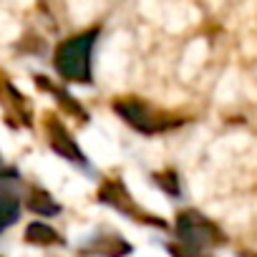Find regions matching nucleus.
Masks as SVG:
<instances>
[{
  "instance_id": "obj_5",
  "label": "nucleus",
  "mask_w": 257,
  "mask_h": 257,
  "mask_svg": "<svg viewBox=\"0 0 257 257\" xmlns=\"http://www.w3.org/2000/svg\"><path fill=\"white\" fill-rule=\"evenodd\" d=\"M46 137L51 142V149L58 157H66L68 162H76V164H86V157H83L81 147L73 142V137L66 132V126L56 116H46Z\"/></svg>"
},
{
  "instance_id": "obj_1",
  "label": "nucleus",
  "mask_w": 257,
  "mask_h": 257,
  "mask_svg": "<svg viewBox=\"0 0 257 257\" xmlns=\"http://www.w3.org/2000/svg\"><path fill=\"white\" fill-rule=\"evenodd\" d=\"M98 31H86L81 36H71L56 48V71L66 81L88 83L91 81V51L96 43Z\"/></svg>"
},
{
  "instance_id": "obj_3",
  "label": "nucleus",
  "mask_w": 257,
  "mask_h": 257,
  "mask_svg": "<svg viewBox=\"0 0 257 257\" xmlns=\"http://www.w3.org/2000/svg\"><path fill=\"white\" fill-rule=\"evenodd\" d=\"M113 111L128 126H134L137 132H142V134H159V132H164V128L177 123V121H169L167 116L157 113L154 108H149V103L137 101V98H121V101H116Z\"/></svg>"
},
{
  "instance_id": "obj_9",
  "label": "nucleus",
  "mask_w": 257,
  "mask_h": 257,
  "mask_svg": "<svg viewBox=\"0 0 257 257\" xmlns=\"http://www.w3.org/2000/svg\"><path fill=\"white\" fill-rule=\"evenodd\" d=\"M157 182L169 192V194H179V184H177V177L169 172V174H157Z\"/></svg>"
},
{
  "instance_id": "obj_8",
  "label": "nucleus",
  "mask_w": 257,
  "mask_h": 257,
  "mask_svg": "<svg viewBox=\"0 0 257 257\" xmlns=\"http://www.w3.org/2000/svg\"><path fill=\"white\" fill-rule=\"evenodd\" d=\"M28 207H31V212H36V214H41V217H48V214H58V212H61V207L53 202V197H51L48 192H36V194L31 197Z\"/></svg>"
},
{
  "instance_id": "obj_2",
  "label": "nucleus",
  "mask_w": 257,
  "mask_h": 257,
  "mask_svg": "<svg viewBox=\"0 0 257 257\" xmlns=\"http://www.w3.org/2000/svg\"><path fill=\"white\" fill-rule=\"evenodd\" d=\"M177 234L192 249H209L222 242V232L217 229V224L194 209H187L177 217Z\"/></svg>"
},
{
  "instance_id": "obj_7",
  "label": "nucleus",
  "mask_w": 257,
  "mask_h": 257,
  "mask_svg": "<svg viewBox=\"0 0 257 257\" xmlns=\"http://www.w3.org/2000/svg\"><path fill=\"white\" fill-rule=\"evenodd\" d=\"M26 239H28L31 244H41V247H51V244H61V242H63L61 234H58L53 227H48L46 222H33V224H28V227H26Z\"/></svg>"
},
{
  "instance_id": "obj_6",
  "label": "nucleus",
  "mask_w": 257,
  "mask_h": 257,
  "mask_svg": "<svg viewBox=\"0 0 257 257\" xmlns=\"http://www.w3.org/2000/svg\"><path fill=\"white\" fill-rule=\"evenodd\" d=\"M18 174L16 172H0V232L6 227H11L18 217H21V199L16 194V184H18Z\"/></svg>"
},
{
  "instance_id": "obj_4",
  "label": "nucleus",
  "mask_w": 257,
  "mask_h": 257,
  "mask_svg": "<svg viewBox=\"0 0 257 257\" xmlns=\"http://www.w3.org/2000/svg\"><path fill=\"white\" fill-rule=\"evenodd\" d=\"M98 202L111 204L113 209H118L121 214L132 217V219H142V222H152V224L164 227V222H162V219H149V214H147V212H142V209L137 207L134 197L128 194V192H126V187H123L121 182H116V179H108V182L98 189Z\"/></svg>"
}]
</instances>
